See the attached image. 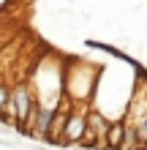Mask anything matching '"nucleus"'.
I'll use <instances>...</instances> for the list:
<instances>
[{"instance_id": "7", "label": "nucleus", "mask_w": 147, "mask_h": 150, "mask_svg": "<svg viewBox=\"0 0 147 150\" xmlns=\"http://www.w3.org/2000/svg\"><path fill=\"white\" fill-rule=\"evenodd\" d=\"M8 101H11V87H8L6 82H0V115H6Z\"/></svg>"}, {"instance_id": "2", "label": "nucleus", "mask_w": 147, "mask_h": 150, "mask_svg": "<svg viewBox=\"0 0 147 150\" xmlns=\"http://www.w3.org/2000/svg\"><path fill=\"white\" fill-rule=\"evenodd\" d=\"M84 131H87V109H74V112H71V117H68V126H65L63 147L76 145V142L82 139Z\"/></svg>"}, {"instance_id": "1", "label": "nucleus", "mask_w": 147, "mask_h": 150, "mask_svg": "<svg viewBox=\"0 0 147 150\" xmlns=\"http://www.w3.org/2000/svg\"><path fill=\"white\" fill-rule=\"evenodd\" d=\"M96 68L90 66H71L65 76V96L71 101H87L96 90Z\"/></svg>"}, {"instance_id": "3", "label": "nucleus", "mask_w": 147, "mask_h": 150, "mask_svg": "<svg viewBox=\"0 0 147 150\" xmlns=\"http://www.w3.org/2000/svg\"><path fill=\"white\" fill-rule=\"evenodd\" d=\"M128 147V123L115 120L109 126V134L103 137V150H125Z\"/></svg>"}, {"instance_id": "5", "label": "nucleus", "mask_w": 147, "mask_h": 150, "mask_svg": "<svg viewBox=\"0 0 147 150\" xmlns=\"http://www.w3.org/2000/svg\"><path fill=\"white\" fill-rule=\"evenodd\" d=\"M87 126H90V128H93V131H96V134L103 139V137L109 134L112 120H109V117H106V115H103L101 109H87Z\"/></svg>"}, {"instance_id": "4", "label": "nucleus", "mask_w": 147, "mask_h": 150, "mask_svg": "<svg viewBox=\"0 0 147 150\" xmlns=\"http://www.w3.org/2000/svg\"><path fill=\"white\" fill-rule=\"evenodd\" d=\"M55 117H57V109H55V107H41V109H38V117H36V134H33V137L46 139V134H49Z\"/></svg>"}, {"instance_id": "8", "label": "nucleus", "mask_w": 147, "mask_h": 150, "mask_svg": "<svg viewBox=\"0 0 147 150\" xmlns=\"http://www.w3.org/2000/svg\"><path fill=\"white\" fill-rule=\"evenodd\" d=\"M134 128H136V145H147V117L139 120Z\"/></svg>"}, {"instance_id": "6", "label": "nucleus", "mask_w": 147, "mask_h": 150, "mask_svg": "<svg viewBox=\"0 0 147 150\" xmlns=\"http://www.w3.org/2000/svg\"><path fill=\"white\" fill-rule=\"evenodd\" d=\"M90 49H98V52H106V55H112V57H123V60H128L123 52H117L115 47H109V44H101V41H84Z\"/></svg>"}]
</instances>
